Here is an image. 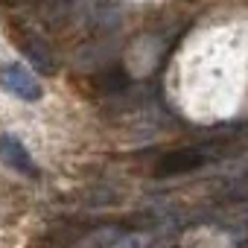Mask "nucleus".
Wrapping results in <instances>:
<instances>
[{
	"instance_id": "f257e3e1",
	"label": "nucleus",
	"mask_w": 248,
	"mask_h": 248,
	"mask_svg": "<svg viewBox=\"0 0 248 248\" xmlns=\"http://www.w3.org/2000/svg\"><path fill=\"white\" fill-rule=\"evenodd\" d=\"M216 158V146L213 143H199V146H184V149H175V152H167L155 172L158 175H181V172H193L204 164H210Z\"/></svg>"
},
{
	"instance_id": "f03ea898",
	"label": "nucleus",
	"mask_w": 248,
	"mask_h": 248,
	"mask_svg": "<svg viewBox=\"0 0 248 248\" xmlns=\"http://www.w3.org/2000/svg\"><path fill=\"white\" fill-rule=\"evenodd\" d=\"M0 85H3L9 93L27 99V102L41 99V85H38V82H35V79L18 64V62H12V64H6L3 70H0Z\"/></svg>"
},
{
	"instance_id": "7ed1b4c3",
	"label": "nucleus",
	"mask_w": 248,
	"mask_h": 248,
	"mask_svg": "<svg viewBox=\"0 0 248 248\" xmlns=\"http://www.w3.org/2000/svg\"><path fill=\"white\" fill-rule=\"evenodd\" d=\"M0 161H3L6 167H12L15 172H27V175L35 172L32 155L27 152V146L15 135H0Z\"/></svg>"
},
{
	"instance_id": "20e7f679",
	"label": "nucleus",
	"mask_w": 248,
	"mask_h": 248,
	"mask_svg": "<svg viewBox=\"0 0 248 248\" xmlns=\"http://www.w3.org/2000/svg\"><path fill=\"white\" fill-rule=\"evenodd\" d=\"M27 56L32 59V64H35L41 73H53V70H56V67H53V62H50V56H47L41 47H38V50H35V47H27Z\"/></svg>"
}]
</instances>
